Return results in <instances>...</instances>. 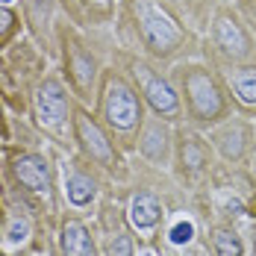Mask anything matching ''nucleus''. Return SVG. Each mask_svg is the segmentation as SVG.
Listing matches in <instances>:
<instances>
[{
  "label": "nucleus",
  "mask_w": 256,
  "mask_h": 256,
  "mask_svg": "<svg viewBox=\"0 0 256 256\" xmlns=\"http://www.w3.org/2000/svg\"><path fill=\"white\" fill-rule=\"evenodd\" d=\"M109 254H112V256H130V238H127V236H118V238L112 242Z\"/></svg>",
  "instance_id": "16"
},
{
  "label": "nucleus",
  "mask_w": 256,
  "mask_h": 256,
  "mask_svg": "<svg viewBox=\"0 0 256 256\" xmlns=\"http://www.w3.org/2000/svg\"><path fill=\"white\" fill-rule=\"evenodd\" d=\"M15 174H18V180L24 182L26 188H32V192H44V188H48V168H44V159H38V156H24V159H18V162H15Z\"/></svg>",
  "instance_id": "5"
},
{
  "label": "nucleus",
  "mask_w": 256,
  "mask_h": 256,
  "mask_svg": "<svg viewBox=\"0 0 256 256\" xmlns=\"http://www.w3.org/2000/svg\"><path fill=\"white\" fill-rule=\"evenodd\" d=\"M36 112H38V121L48 124V127H56L65 112H68V100L59 88V82H44L36 94Z\"/></svg>",
  "instance_id": "3"
},
{
  "label": "nucleus",
  "mask_w": 256,
  "mask_h": 256,
  "mask_svg": "<svg viewBox=\"0 0 256 256\" xmlns=\"http://www.w3.org/2000/svg\"><path fill=\"white\" fill-rule=\"evenodd\" d=\"M192 236H194V227L188 221H180L177 227L171 230V242L174 244H186V242H192Z\"/></svg>",
  "instance_id": "14"
},
{
  "label": "nucleus",
  "mask_w": 256,
  "mask_h": 256,
  "mask_svg": "<svg viewBox=\"0 0 256 256\" xmlns=\"http://www.w3.org/2000/svg\"><path fill=\"white\" fill-rule=\"evenodd\" d=\"M74 62H77V82H80V86H88V82H92V71H88V62H86L82 56H77Z\"/></svg>",
  "instance_id": "15"
},
{
  "label": "nucleus",
  "mask_w": 256,
  "mask_h": 256,
  "mask_svg": "<svg viewBox=\"0 0 256 256\" xmlns=\"http://www.w3.org/2000/svg\"><path fill=\"white\" fill-rule=\"evenodd\" d=\"M62 248H65V254L68 256H94L92 236H88L86 227L77 224V221L65 224V230H62Z\"/></svg>",
  "instance_id": "6"
},
{
  "label": "nucleus",
  "mask_w": 256,
  "mask_h": 256,
  "mask_svg": "<svg viewBox=\"0 0 256 256\" xmlns=\"http://www.w3.org/2000/svg\"><path fill=\"white\" fill-rule=\"evenodd\" d=\"M188 92H192V103H194V109H198L200 115H215V112L221 109L218 92H215V86L209 82V77H204V74H194V77L188 80Z\"/></svg>",
  "instance_id": "4"
},
{
  "label": "nucleus",
  "mask_w": 256,
  "mask_h": 256,
  "mask_svg": "<svg viewBox=\"0 0 256 256\" xmlns=\"http://www.w3.org/2000/svg\"><path fill=\"white\" fill-rule=\"evenodd\" d=\"M232 88L244 103H256V68H244L232 77Z\"/></svg>",
  "instance_id": "11"
},
{
  "label": "nucleus",
  "mask_w": 256,
  "mask_h": 256,
  "mask_svg": "<svg viewBox=\"0 0 256 256\" xmlns=\"http://www.w3.org/2000/svg\"><path fill=\"white\" fill-rule=\"evenodd\" d=\"M9 26H12V12L0 6V36H3V32L9 30Z\"/></svg>",
  "instance_id": "18"
},
{
  "label": "nucleus",
  "mask_w": 256,
  "mask_h": 256,
  "mask_svg": "<svg viewBox=\"0 0 256 256\" xmlns=\"http://www.w3.org/2000/svg\"><path fill=\"white\" fill-rule=\"evenodd\" d=\"M77 130H80V138H82V144H86V150L92 156H98V159H109L112 156V148H109V142L103 138V132L88 118H80L77 121Z\"/></svg>",
  "instance_id": "7"
},
{
  "label": "nucleus",
  "mask_w": 256,
  "mask_h": 256,
  "mask_svg": "<svg viewBox=\"0 0 256 256\" xmlns=\"http://www.w3.org/2000/svg\"><path fill=\"white\" fill-rule=\"evenodd\" d=\"M130 221L136 224V227H154L156 221H159V204H156L154 194H138L132 206H130Z\"/></svg>",
  "instance_id": "8"
},
{
  "label": "nucleus",
  "mask_w": 256,
  "mask_h": 256,
  "mask_svg": "<svg viewBox=\"0 0 256 256\" xmlns=\"http://www.w3.org/2000/svg\"><path fill=\"white\" fill-rule=\"evenodd\" d=\"M3 3H6V0H3Z\"/></svg>",
  "instance_id": "19"
},
{
  "label": "nucleus",
  "mask_w": 256,
  "mask_h": 256,
  "mask_svg": "<svg viewBox=\"0 0 256 256\" xmlns=\"http://www.w3.org/2000/svg\"><path fill=\"white\" fill-rule=\"evenodd\" d=\"M215 250H218V256H242V244L232 232L221 230L215 236Z\"/></svg>",
  "instance_id": "13"
},
{
  "label": "nucleus",
  "mask_w": 256,
  "mask_h": 256,
  "mask_svg": "<svg viewBox=\"0 0 256 256\" xmlns=\"http://www.w3.org/2000/svg\"><path fill=\"white\" fill-rule=\"evenodd\" d=\"M142 30H144V38L154 44L156 50H168L174 48L180 38V30L177 24L150 3H142Z\"/></svg>",
  "instance_id": "1"
},
{
  "label": "nucleus",
  "mask_w": 256,
  "mask_h": 256,
  "mask_svg": "<svg viewBox=\"0 0 256 256\" xmlns=\"http://www.w3.org/2000/svg\"><path fill=\"white\" fill-rule=\"evenodd\" d=\"M24 236H26V224L24 221H12V227H9V242H24Z\"/></svg>",
  "instance_id": "17"
},
{
  "label": "nucleus",
  "mask_w": 256,
  "mask_h": 256,
  "mask_svg": "<svg viewBox=\"0 0 256 256\" xmlns=\"http://www.w3.org/2000/svg\"><path fill=\"white\" fill-rule=\"evenodd\" d=\"M65 192H68V200L71 204H88L92 200V194H94V182L88 177H82V174H74V177L68 180V186H65Z\"/></svg>",
  "instance_id": "10"
},
{
  "label": "nucleus",
  "mask_w": 256,
  "mask_h": 256,
  "mask_svg": "<svg viewBox=\"0 0 256 256\" xmlns=\"http://www.w3.org/2000/svg\"><path fill=\"white\" fill-rule=\"evenodd\" d=\"M148 98H150V103H154L159 112H171V109L177 106V94H174L171 86L162 82V80H150V82H148Z\"/></svg>",
  "instance_id": "9"
},
{
  "label": "nucleus",
  "mask_w": 256,
  "mask_h": 256,
  "mask_svg": "<svg viewBox=\"0 0 256 256\" xmlns=\"http://www.w3.org/2000/svg\"><path fill=\"white\" fill-rule=\"evenodd\" d=\"M218 42L224 44V50H230V53L244 50V38H242L238 26L232 24V21H221V24H218Z\"/></svg>",
  "instance_id": "12"
},
{
  "label": "nucleus",
  "mask_w": 256,
  "mask_h": 256,
  "mask_svg": "<svg viewBox=\"0 0 256 256\" xmlns=\"http://www.w3.org/2000/svg\"><path fill=\"white\" fill-rule=\"evenodd\" d=\"M106 115H109V121L115 127H121V130H127L136 124V118H138V100H136V94L130 92L127 86H121V82H112L109 86Z\"/></svg>",
  "instance_id": "2"
}]
</instances>
